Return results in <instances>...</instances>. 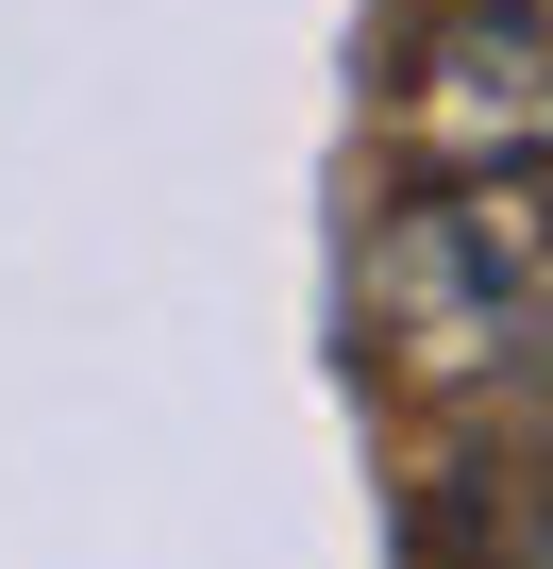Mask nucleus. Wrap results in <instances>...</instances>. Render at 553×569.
Wrapping results in <instances>:
<instances>
[{
    "label": "nucleus",
    "instance_id": "nucleus-3",
    "mask_svg": "<svg viewBox=\"0 0 553 569\" xmlns=\"http://www.w3.org/2000/svg\"><path fill=\"white\" fill-rule=\"evenodd\" d=\"M536 386H553V369H536Z\"/></svg>",
    "mask_w": 553,
    "mask_h": 569
},
{
    "label": "nucleus",
    "instance_id": "nucleus-1",
    "mask_svg": "<svg viewBox=\"0 0 553 569\" xmlns=\"http://www.w3.org/2000/svg\"><path fill=\"white\" fill-rule=\"evenodd\" d=\"M369 336L403 386L486 402L553 369V168H436L369 234Z\"/></svg>",
    "mask_w": 553,
    "mask_h": 569
},
{
    "label": "nucleus",
    "instance_id": "nucleus-2",
    "mask_svg": "<svg viewBox=\"0 0 553 569\" xmlns=\"http://www.w3.org/2000/svg\"><path fill=\"white\" fill-rule=\"evenodd\" d=\"M403 134L436 168H553V0H453L403 51Z\"/></svg>",
    "mask_w": 553,
    "mask_h": 569
}]
</instances>
